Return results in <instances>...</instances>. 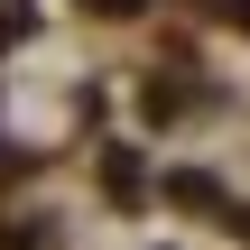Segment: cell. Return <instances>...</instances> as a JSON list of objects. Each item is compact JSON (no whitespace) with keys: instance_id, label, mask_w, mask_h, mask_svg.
<instances>
[{"instance_id":"6da1fadb","label":"cell","mask_w":250,"mask_h":250,"mask_svg":"<svg viewBox=\"0 0 250 250\" xmlns=\"http://www.w3.org/2000/svg\"><path fill=\"white\" fill-rule=\"evenodd\" d=\"M102 195L111 204H139V148H111L102 158Z\"/></svg>"},{"instance_id":"7a4b0ae2","label":"cell","mask_w":250,"mask_h":250,"mask_svg":"<svg viewBox=\"0 0 250 250\" xmlns=\"http://www.w3.org/2000/svg\"><path fill=\"white\" fill-rule=\"evenodd\" d=\"M167 204H186V213H213V204H223V186L186 167V176H167Z\"/></svg>"},{"instance_id":"3957f363","label":"cell","mask_w":250,"mask_h":250,"mask_svg":"<svg viewBox=\"0 0 250 250\" xmlns=\"http://www.w3.org/2000/svg\"><path fill=\"white\" fill-rule=\"evenodd\" d=\"M204 19H223V28H250V0H195Z\"/></svg>"},{"instance_id":"277c9868","label":"cell","mask_w":250,"mask_h":250,"mask_svg":"<svg viewBox=\"0 0 250 250\" xmlns=\"http://www.w3.org/2000/svg\"><path fill=\"white\" fill-rule=\"evenodd\" d=\"M19 28H28V0H0V46H9Z\"/></svg>"},{"instance_id":"5b68a950","label":"cell","mask_w":250,"mask_h":250,"mask_svg":"<svg viewBox=\"0 0 250 250\" xmlns=\"http://www.w3.org/2000/svg\"><path fill=\"white\" fill-rule=\"evenodd\" d=\"M83 9H93V19H139L148 0H83Z\"/></svg>"},{"instance_id":"8992f818","label":"cell","mask_w":250,"mask_h":250,"mask_svg":"<svg viewBox=\"0 0 250 250\" xmlns=\"http://www.w3.org/2000/svg\"><path fill=\"white\" fill-rule=\"evenodd\" d=\"M0 250H37V232L28 223H0Z\"/></svg>"},{"instance_id":"52a82bcc","label":"cell","mask_w":250,"mask_h":250,"mask_svg":"<svg viewBox=\"0 0 250 250\" xmlns=\"http://www.w3.org/2000/svg\"><path fill=\"white\" fill-rule=\"evenodd\" d=\"M241 241H250V213H241Z\"/></svg>"}]
</instances>
